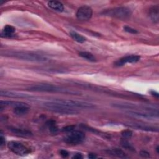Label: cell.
I'll return each instance as SVG.
<instances>
[{
  "label": "cell",
  "instance_id": "7c38bea8",
  "mask_svg": "<svg viewBox=\"0 0 159 159\" xmlns=\"http://www.w3.org/2000/svg\"><path fill=\"white\" fill-rule=\"evenodd\" d=\"M106 152L108 155H112L113 157H116L120 158H127V154L122 150L119 148H112V149H108L106 150Z\"/></svg>",
  "mask_w": 159,
  "mask_h": 159
},
{
  "label": "cell",
  "instance_id": "3957f363",
  "mask_svg": "<svg viewBox=\"0 0 159 159\" xmlns=\"http://www.w3.org/2000/svg\"><path fill=\"white\" fill-rule=\"evenodd\" d=\"M5 56L25 60L29 61L42 62L47 61V58L43 55L29 52L22 51H11L4 53Z\"/></svg>",
  "mask_w": 159,
  "mask_h": 159
},
{
  "label": "cell",
  "instance_id": "ffe728a7",
  "mask_svg": "<svg viewBox=\"0 0 159 159\" xmlns=\"http://www.w3.org/2000/svg\"><path fill=\"white\" fill-rule=\"evenodd\" d=\"M70 36L71 37V38L76 42H78V43H83L86 40V39L81 35V34L76 32H70Z\"/></svg>",
  "mask_w": 159,
  "mask_h": 159
},
{
  "label": "cell",
  "instance_id": "7a4b0ae2",
  "mask_svg": "<svg viewBox=\"0 0 159 159\" xmlns=\"http://www.w3.org/2000/svg\"><path fill=\"white\" fill-rule=\"evenodd\" d=\"M43 106L49 111L62 115H76L79 113L77 109L68 107L59 102L56 99L52 101L45 102L43 104Z\"/></svg>",
  "mask_w": 159,
  "mask_h": 159
},
{
  "label": "cell",
  "instance_id": "9c48e42d",
  "mask_svg": "<svg viewBox=\"0 0 159 159\" xmlns=\"http://www.w3.org/2000/svg\"><path fill=\"white\" fill-rule=\"evenodd\" d=\"M140 59V57L139 55H127L125 57H124L117 61H116L114 63V65L116 67H120L122 66L126 63H136L139 61Z\"/></svg>",
  "mask_w": 159,
  "mask_h": 159
},
{
  "label": "cell",
  "instance_id": "2e32d148",
  "mask_svg": "<svg viewBox=\"0 0 159 159\" xmlns=\"http://www.w3.org/2000/svg\"><path fill=\"white\" fill-rule=\"evenodd\" d=\"M16 31L15 28L10 25H6L2 32H1V37H11V36L13 35Z\"/></svg>",
  "mask_w": 159,
  "mask_h": 159
},
{
  "label": "cell",
  "instance_id": "4dcf8cb0",
  "mask_svg": "<svg viewBox=\"0 0 159 159\" xmlns=\"http://www.w3.org/2000/svg\"><path fill=\"white\" fill-rule=\"evenodd\" d=\"M150 93H151V94H152V95H153V96H155V97H157V98H158L159 94H158V93H157L156 91H152Z\"/></svg>",
  "mask_w": 159,
  "mask_h": 159
},
{
  "label": "cell",
  "instance_id": "7402d4cb",
  "mask_svg": "<svg viewBox=\"0 0 159 159\" xmlns=\"http://www.w3.org/2000/svg\"><path fill=\"white\" fill-rule=\"evenodd\" d=\"M47 125L48 127L49 130H50L51 132L52 133H55L58 131V127L56 125V122L55 121L53 120H50L47 122Z\"/></svg>",
  "mask_w": 159,
  "mask_h": 159
},
{
  "label": "cell",
  "instance_id": "5b68a950",
  "mask_svg": "<svg viewBox=\"0 0 159 159\" xmlns=\"http://www.w3.org/2000/svg\"><path fill=\"white\" fill-rule=\"evenodd\" d=\"M59 102L73 109H91L95 106L91 103L71 99H56Z\"/></svg>",
  "mask_w": 159,
  "mask_h": 159
},
{
  "label": "cell",
  "instance_id": "4316f807",
  "mask_svg": "<svg viewBox=\"0 0 159 159\" xmlns=\"http://www.w3.org/2000/svg\"><path fill=\"white\" fill-rule=\"evenodd\" d=\"M140 155L143 157V158H148L150 157V153L146 151H144V150H142L140 152Z\"/></svg>",
  "mask_w": 159,
  "mask_h": 159
},
{
  "label": "cell",
  "instance_id": "52a82bcc",
  "mask_svg": "<svg viewBox=\"0 0 159 159\" xmlns=\"http://www.w3.org/2000/svg\"><path fill=\"white\" fill-rule=\"evenodd\" d=\"M85 135L83 132L74 130L64 139V141L68 144L78 145L83 143Z\"/></svg>",
  "mask_w": 159,
  "mask_h": 159
},
{
  "label": "cell",
  "instance_id": "ba28073f",
  "mask_svg": "<svg viewBox=\"0 0 159 159\" xmlns=\"http://www.w3.org/2000/svg\"><path fill=\"white\" fill-rule=\"evenodd\" d=\"M93 15V9L90 6H83L78 8L76 13L77 19L80 20L85 21L89 20Z\"/></svg>",
  "mask_w": 159,
  "mask_h": 159
},
{
  "label": "cell",
  "instance_id": "603a6c76",
  "mask_svg": "<svg viewBox=\"0 0 159 159\" xmlns=\"http://www.w3.org/2000/svg\"><path fill=\"white\" fill-rule=\"evenodd\" d=\"M121 134H122V136L123 137V138L130 139L132 135V132L130 130H125L122 131Z\"/></svg>",
  "mask_w": 159,
  "mask_h": 159
},
{
  "label": "cell",
  "instance_id": "5bb4252c",
  "mask_svg": "<svg viewBox=\"0 0 159 159\" xmlns=\"http://www.w3.org/2000/svg\"><path fill=\"white\" fill-rule=\"evenodd\" d=\"M47 5L52 9L58 11V12H62L64 10L63 4L60 1H50L48 2Z\"/></svg>",
  "mask_w": 159,
  "mask_h": 159
},
{
  "label": "cell",
  "instance_id": "8992f818",
  "mask_svg": "<svg viewBox=\"0 0 159 159\" xmlns=\"http://www.w3.org/2000/svg\"><path fill=\"white\" fill-rule=\"evenodd\" d=\"M7 147L14 153L24 156L30 153V149L22 143L17 141H11L7 143Z\"/></svg>",
  "mask_w": 159,
  "mask_h": 159
},
{
  "label": "cell",
  "instance_id": "277c9868",
  "mask_svg": "<svg viewBox=\"0 0 159 159\" xmlns=\"http://www.w3.org/2000/svg\"><path fill=\"white\" fill-rule=\"evenodd\" d=\"M102 14L121 20H125L131 16L132 11L130 9L127 7H118L105 11L102 12Z\"/></svg>",
  "mask_w": 159,
  "mask_h": 159
},
{
  "label": "cell",
  "instance_id": "4fadbf2b",
  "mask_svg": "<svg viewBox=\"0 0 159 159\" xmlns=\"http://www.w3.org/2000/svg\"><path fill=\"white\" fill-rule=\"evenodd\" d=\"M149 16L154 23H158L159 20V7L158 6L152 7L149 10Z\"/></svg>",
  "mask_w": 159,
  "mask_h": 159
},
{
  "label": "cell",
  "instance_id": "f546056e",
  "mask_svg": "<svg viewBox=\"0 0 159 159\" xmlns=\"http://www.w3.org/2000/svg\"><path fill=\"white\" fill-rule=\"evenodd\" d=\"M88 157H89L90 159H94V158H97V156H96V154L91 153H89V155H88Z\"/></svg>",
  "mask_w": 159,
  "mask_h": 159
},
{
  "label": "cell",
  "instance_id": "6da1fadb",
  "mask_svg": "<svg viewBox=\"0 0 159 159\" xmlns=\"http://www.w3.org/2000/svg\"><path fill=\"white\" fill-rule=\"evenodd\" d=\"M27 90L32 92H46V93H63L71 95H80L81 93L78 91L70 89L61 86L51 84L40 83L30 86L27 88Z\"/></svg>",
  "mask_w": 159,
  "mask_h": 159
},
{
  "label": "cell",
  "instance_id": "d6a6232c",
  "mask_svg": "<svg viewBox=\"0 0 159 159\" xmlns=\"http://www.w3.org/2000/svg\"><path fill=\"white\" fill-rule=\"evenodd\" d=\"M158 148H159V147H158V146H157V147L156 148V150H157V153H159V150H158L159 149H158Z\"/></svg>",
  "mask_w": 159,
  "mask_h": 159
},
{
  "label": "cell",
  "instance_id": "f1b7e54d",
  "mask_svg": "<svg viewBox=\"0 0 159 159\" xmlns=\"http://www.w3.org/2000/svg\"><path fill=\"white\" fill-rule=\"evenodd\" d=\"M0 144H1V147H2L5 144V139L2 135H1V137H0Z\"/></svg>",
  "mask_w": 159,
  "mask_h": 159
},
{
  "label": "cell",
  "instance_id": "44dd1931",
  "mask_svg": "<svg viewBox=\"0 0 159 159\" xmlns=\"http://www.w3.org/2000/svg\"><path fill=\"white\" fill-rule=\"evenodd\" d=\"M120 145L121 146L127 149V150H129L130 151H135V148L133 147V146L129 142V141L127 140V139H125V138H122L121 139L120 141Z\"/></svg>",
  "mask_w": 159,
  "mask_h": 159
},
{
  "label": "cell",
  "instance_id": "30bf717a",
  "mask_svg": "<svg viewBox=\"0 0 159 159\" xmlns=\"http://www.w3.org/2000/svg\"><path fill=\"white\" fill-rule=\"evenodd\" d=\"M0 95L1 96L12 98H32V96L27 94L15 92V91H7V90H1Z\"/></svg>",
  "mask_w": 159,
  "mask_h": 159
},
{
  "label": "cell",
  "instance_id": "83f0119b",
  "mask_svg": "<svg viewBox=\"0 0 159 159\" xmlns=\"http://www.w3.org/2000/svg\"><path fill=\"white\" fill-rule=\"evenodd\" d=\"M72 158H75V159H81V158H83V156H82L81 153H76V154L72 157Z\"/></svg>",
  "mask_w": 159,
  "mask_h": 159
},
{
  "label": "cell",
  "instance_id": "9a60e30c",
  "mask_svg": "<svg viewBox=\"0 0 159 159\" xmlns=\"http://www.w3.org/2000/svg\"><path fill=\"white\" fill-rule=\"evenodd\" d=\"M29 107L27 104L17 106L14 108V113L17 116H24L29 112Z\"/></svg>",
  "mask_w": 159,
  "mask_h": 159
},
{
  "label": "cell",
  "instance_id": "484cf974",
  "mask_svg": "<svg viewBox=\"0 0 159 159\" xmlns=\"http://www.w3.org/2000/svg\"><path fill=\"white\" fill-rule=\"evenodd\" d=\"M60 154L63 158H66L69 155V153L65 150H60Z\"/></svg>",
  "mask_w": 159,
  "mask_h": 159
},
{
  "label": "cell",
  "instance_id": "e0dca14e",
  "mask_svg": "<svg viewBox=\"0 0 159 159\" xmlns=\"http://www.w3.org/2000/svg\"><path fill=\"white\" fill-rule=\"evenodd\" d=\"M1 106H12L14 107L22 106V105H25L27 104L26 103L20 102V101H1L0 102Z\"/></svg>",
  "mask_w": 159,
  "mask_h": 159
},
{
  "label": "cell",
  "instance_id": "d6986e66",
  "mask_svg": "<svg viewBox=\"0 0 159 159\" xmlns=\"http://www.w3.org/2000/svg\"><path fill=\"white\" fill-rule=\"evenodd\" d=\"M79 55L83 58L91 62H94L96 61V57L90 52H80L79 53Z\"/></svg>",
  "mask_w": 159,
  "mask_h": 159
},
{
  "label": "cell",
  "instance_id": "d4e9b609",
  "mask_svg": "<svg viewBox=\"0 0 159 159\" xmlns=\"http://www.w3.org/2000/svg\"><path fill=\"white\" fill-rule=\"evenodd\" d=\"M75 130V125H67L61 129V130L65 132H71Z\"/></svg>",
  "mask_w": 159,
  "mask_h": 159
},
{
  "label": "cell",
  "instance_id": "1f68e13d",
  "mask_svg": "<svg viewBox=\"0 0 159 159\" xmlns=\"http://www.w3.org/2000/svg\"><path fill=\"white\" fill-rule=\"evenodd\" d=\"M83 127L84 128H88V127H87L86 125H83ZM87 130H91V129H87ZM92 130H93V132H95V133H97V132H98V131H97L96 130L94 129H92Z\"/></svg>",
  "mask_w": 159,
  "mask_h": 159
},
{
  "label": "cell",
  "instance_id": "cb8c5ba5",
  "mask_svg": "<svg viewBox=\"0 0 159 159\" xmlns=\"http://www.w3.org/2000/svg\"><path fill=\"white\" fill-rule=\"evenodd\" d=\"M124 29L125 32H128V33H130V34H137L138 33V31L135 29H133L130 27H129V26H125L124 27Z\"/></svg>",
  "mask_w": 159,
  "mask_h": 159
},
{
  "label": "cell",
  "instance_id": "ac0fdd59",
  "mask_svg": "<svg viewBox=\"0 0 159 159\" xmlns=\"http://www.w3.org/2000/svg\"><path fill=\"white\" fill-rule=\"evenodd\" d=\"M129 127H131L132 128H135L139 130H146V131H157V130H155V128L149 127V126H147V125H144L143 124H129L128 125Z\"/></svg>",
  "mask_w": 159,
  "mask_h": 159
},
{
  "label": "cell",
  "instance_id": "8fae6325",
  "mask_svg": "<svg viewBox=\"0 0 159 159\" xmlns=\"http://www.w3.org/2000/svg\"><path fill=\"white\" fill-rule=\"evenodd\" d=\"M9 130L12 133H13L14 135H17L19 137H29L32 135V133L30 130H28L26 129H22L10 127H9Z\"/></svg>",
  "mask_w": 159,
  "mask_h": 159
}]
</instances>
